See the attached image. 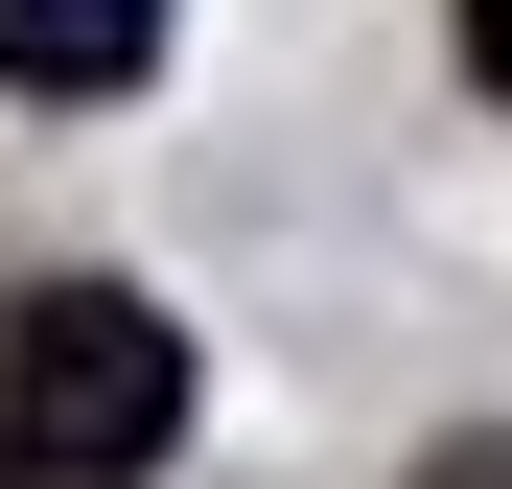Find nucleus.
Returning <instances> with one entry per match:
<instances>
[{"mask_svg":"<svg viewBox=\"0 0 512 489\" xmlns=\"http://www.w3.org/2000/svg\"><path fill=\"white\" fill-rule=\"evenodd\" d=\"M443 489H512V443H466V466H443Z\"/></svg>","mask_w":512,"mask_h":489,"instance_id":"20e7f679","label":"nucleus"},{"mask_svg":"<svg viewBox=\"0 0 512 489\" xmlns=\"http://www.w3.org/2000/svg\"><path fill=\"white\" fill-rule=\"evenodd\" d=\"M187 443V326L140 280H24L0 303V489H140Z\"/></svg>","mask_w":512,"mask_h":489,"instance_id":"f257e3e1","label":"nucleus"},{"mask_svg":"<svg viewBox=\"0 0 512 489\" xmlns=\"http://www.w3.org/2000/svg\"><path fill=\"white\" fill-rule=\"evenodd\" d=\"M466 70H489V94H512V0H466Z\"/></svg>","mask_w":512,"mask_h":489,"instance_id":"7ed1b4c3","label":"nucleus"},{"mask_svg":"<svg viewBox=\"0 0 512 489\" xmlns=\"http://www.w3.org/2000/svg\"><path fill=\"white\" fill-rule=\"evenodd\" d=\"M163 47V0H0V94H117Z\"/></svg>","mask_w":512,"mask_h":489,"instance_id":"f03ea898","label":"nucleus"}]
</instances>
